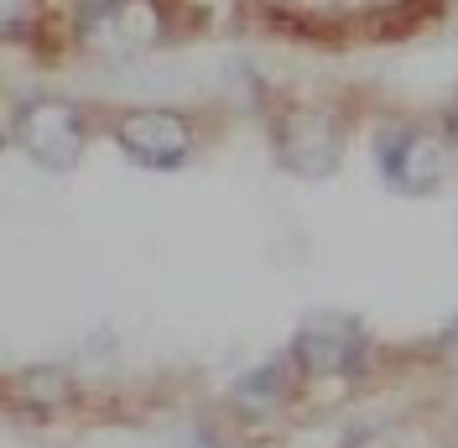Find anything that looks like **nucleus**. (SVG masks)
<instances>
[{
	"mask_svg": "<svg viewBox=\"0 0 458 448\" xmlns=\"http://www.w3.org/2000/svg\"><path fill=\"white\" fill-rule=\"evenodd\" d=\"M27 11H37V0H5V11H0V27H5V37H11V42L27 31Z\"/></svg>",
	"mask_w": 458,
	"mask_h": 448,
	"instance_id": "nucleus-8",
	"label": "nucleus"
},
{
	"mask_svg": "<svg viewBox=\"0 0 458 448\" xmlns=\"http://www.w3.org/2000/svg\"><path fill=\"white\" fill-rule=\"evenodd\" d=\"M282 386H286V360H266V365H256L250 375H240L229 396H234L245 412H271V407L282 401Z\"/></svg>",
	"mask_w": 458,
	"mask_h": 448,
	"instance_id": "nucleus-7",
	"label": "nucleus"
},
{
	"mask_svg": "<svg viewBox=\"0 0 458 448\" xmlns=\"http://www.w3.org/2000/svg\"><path fill=\"white\" fill-rule=\"evenodd\" d=\"M11 141L27 151L37 168L68 172V168H79V157L89 146V120L79 105H68L57 94H37V99H27L21 110L11 115Z\"/></svg>",
	"mask_w": 458,
	"mask_h": 448,
	"instance_id": "nucleus-1",
	"label": "nucleus"
},
{
	"mask_svg": "<svg viewBox=\"0 0 458 448\" xmlns=\"http://www.w3.org/2000/svg\"><path fill=\"white\" fill-rule=\"evenodd\" d=\"M448 131H454V136H458V115H454V125H448Z\"/></svg>",
	"mask_w": 458,
	"mask_h": 448,
	"instance_id": "nucleus-11",
	"label": "nucleus"
},
{
	"mask_svg": "<svg viewBox=\"0 0 458 448\" xmlns=\"http://www.w3.org/2000/svg\"><path fill=\"white\" fill-rule=\"evenodd\" d=\"M443 344H448V349H454V355H458V318H454V323H448V329H443Z\"/></svg>",
	"mask_w": 458,
	"mask_h": 448,
	"instance_id": "nucleus-10",
	"label": "nucleus"
},
{
	"mask_svg": "<svg viewBox=\"0 0 458 448\" xmlns=\"http://www.w3.org/2000/svg\"><path fill=\"white\" fill-rule=\"evenodd\" d=\"M375 157H380V177L391 194L406 198H428L443 188L448 177V136H437L428 125H396L375 141Z\"/></svg>",
	"mask_w": 458,
	"mask_h": 448,
	"instance_id": "nucleus-2",
	"label": "nucleus"
},
{
	"mask_svg": "<svg viewBox=\"0 0 458 448\" xmlns=\"http://www.w3.org/2000/svg\"><path fill=\"white\" fill-rule=\"evenodd\" d=\"M5 401H11V412H21V418H47L57 407H68L73 401V381H68V370H57V365H37V370H21V375H11V386H5Z\"/></svg>",
	"mask_w": 458,
	"mask_h": 448,
	"instance_id": "nucleus-6",
	"label": "nucleus"
},
{
	"mask_svg": "<svg viewBox=\"0 0 458 448\" xmlns=\"http://www.w3.org/2000/svg\"><path fill=\"white\" fill-rule=\"evenodd\" d=\"M365 355H370V334H365V323L354 313H313L292 339V365L308 381L360 375Z\"/></svg>",
	"mask_w": 458,
	"mask_h": 448,
	"instance_id": "nucleus-3",
	"label": "nucleus"
},
{
	"mask_svg": "<svg viewBox=\"0 0 458 448\" xmlns=\"http://www.w3.org/2000/svg\"><path fill=\"white\" fill-rule=\"evenodd\" d=\"M188 448H229L214 427H193V438H188Z\"/></svg>",
	"mask_w": 458,
	"mask_h": 448,
	"instance_id": "nucleus-9",
	"label": "nucleus"
},
{
	"mask_svg": "<svg viewBox=\"0 0 458 448\" xmlns=\"http://www.w3.org/2000/svg\"><path fill=\"white\" fill-rule=\"evenodd\" d=\"M114 141L131 162H141L151 172H177L193 157V125L177 110H131L120 115Z\"/></svg>",
	"mask_w": 458,
	"mask_h": 448,
	"instance_id": "nucleus-4",
	"label": "nucleus"
},
{
	"mask_svg": "<svg viewBox=\"0 0 458 448\" xmlns=\"http://www.w3.org/2000/svg\"><path fill=\"white\" fill-rule=\"evenodd\" d=\"M276 157L297 177H328L344 157V125L328 110H286L276 125Z\"/></svg>",
	"mask_w": 458,
	"mask_h": 448,
	"instance_id": "nucleus-5",
	"label": "nucleus"
}]
</instances>
